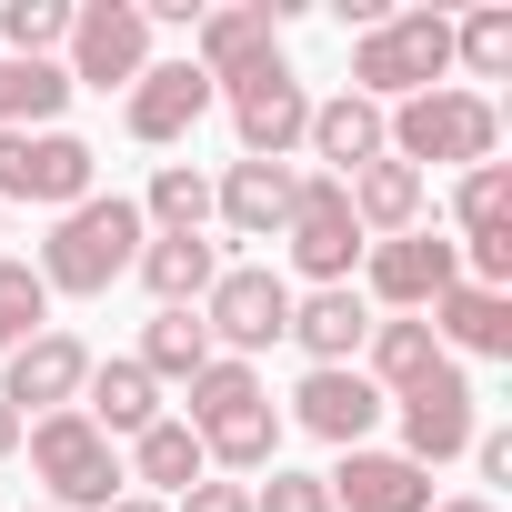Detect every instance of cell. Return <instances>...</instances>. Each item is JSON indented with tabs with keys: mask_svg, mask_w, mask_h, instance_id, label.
<instances>
[{
	"mask_svg": "<svg viewBox=\"0 0 512 512\" xmlns=\"http://www.w3.org/2000/svg\"><path fill=\"white\" fill-rule=\"evenodd\" d=\"M141 241H151L141 201H131V191H91V201H71V211L51 221V241H41V262H31V272H41L51 302H101L111 282H131Z\"/></svg>",
	"mask_w": 512,
	"mask_h": 512,
	"instance_id": "obj_1",
	"label": "cell"
},
{
	"mask_svg": "<svg viewBox=\"0 0 512 512\" xmlns=\"http://www.w3.org/2000/svg\"><path fill=\"white\" fill-rule=\"evenodd\" d=\"M382 141H392V161H412L422 181H432V171H482V161L502 151V111H492V91L442 81V91L392 101V111H382Z\"/></svg>",
	"mask_w": 512,
	"mask_h": 512,
	"instance_id": "obj_2",
	"label": "cell"
},
{
	"mask_svg": "<svg viewBox=\"0 0 512 512\" xmlns=\"http://www.w3.org/2000/svg\"><path fill=\"white\" fill-rule=\"evenodd\" d=\"M21 452H31V482H41V502L51 512H111L131 482H121V442H101L91 422H81V402L71 412H41L31 432H21Z\"/></svg>",
	"mask_w": 512,
	"mask_h": 512,
	"instance_id": "obj_3",
	"label": "cell"
},
{
	"mask_svg": "<svg viewBox=\"0 0 512 512\" xmlns=\"http://www.w3.org/2000/svg\"><path fill=\"white\" fill-rule=\"evenodd\" d=\"M452 81V11H392L382 31L352 41V91L362 101H412V91H442Z\"/></svg>",
	"mask_w": 512,
	"mask_h": 512,
	"instance_id": "obj_4",
	"label": "cell"
},
{
	"mask_svg": "<svg viewBox=\"0 0 512 512\" xmlns=\"http://www.w3.org/2000/svg\"><path fill=\"white\" fill-rule=\"evenodd\" d=\"M201 332H211L221 362H262L292 332V282L272 262H221V282L201 292Z\"/></svg>",
	"mask_w": 512,
	"mask_h": 512,
	"instance_id": "obj_5",
	"label": "cell"
},
{
	"mask_svg": "<svg viewBox=\"0 0 512 512\" xmlns=\"http://www.w3.org/2000/svg\"><path fill=\"white\" fill-rule=\"evenodd\" d=\"M101 191V151L81 141V131H0V211L11 201H31V211H71V201H91Z\"/></svg>",
	"mask_w": 512,
	"mask_h": 512,
	"instance_id": "obj_6",
	"label": "cell"
},
{
	"mask_svg": "<svg viewBox=\"0 0 512 512\" xmlns=\"http://www.w3.org/2000/svg\"><path fill=\"white\" fill-rule=\"evenodd\" d=\"M282 251H292V272L312 282V292H332V282H352L362 272V221H352V201H342V181L332 171H302L292 181V221H282Z\"/></svg>",
	"mask_w": 512,
	"mask_h": 512,
	"instance_id": "obj_7",
	"label": "cell"
},
{
	"mask_svg": "<svg viewBox=\"0 0 512 512\" xmlns=\"http://www.w3.org/2000/svg\"><path fill=\"white\" fill-rule=\"evenodd\" d=\"M71 91H131L151 71V21L141 0H71V41H61Z\"/></svg>",
	"mask_w": 512,
	"mask_h": 512,
	"instance_id": "obj_8",
	"label": "cell"
},
{
	"mask_svg": "<svg viewBox=\"0 0 512 512\" xmlns=\"http://www.w3.org/2000/svg\"><path fill=\"white\" fill-rule=\"evenodd\" d=\"M221 111H231V131H241V161H292L302 131H312V91H302V71H292L282 51H272L262 71L221 81Z\"/></svg>",
	"mask_w": 512,
	"mask_h": 512,
	"instance_id": "obj_9",
	"label": "cell"
},
{
	"mask_svg": "<svg viewBox=\"0 0 512 512\" xmlns=\"http://www.w3.org/2000/svg\"><path fill=\"white\" fill-rule=\"evenodd\" d=\"M452 282H462V251H452V231L422 221V231H392V241L362 251V282H352V292L382 302V312H432Z\"/></svg>",
	"mask_w": 512,
	"mask_h": 512,
	"instance_id": "obj_10",
	"label": "cell"
},
{
	"mask_svg": "<svg viewBox=\"0 0 512 512\" xmlns=\"http://www.w3.org/2000/svg\"><path fill=\"white\" fill-rule=\"evenodd\" d=\"M392 422H402V462H422V472L462 462V452H472V432H482L462 362H432V372H422L412 392H392Z\"/></svg>",
	"mask_w": 512,
	"mask_h": 512,
	"instance_id": "obj_11",
	"label": "cell"
},
{
	"mask_svg": "<svg viewBox=\"0 0 512 512\" xmlns=\"http://www.w3.org/2000/svg\"><path fill=\"white\" fill-rule=\"evenodd\" d=\"M292 11H302V0H231V11H201V21H191V51H181V61H191V71H201V81L221 91V81L262 71V61L282 51V21H292Z\"/></svg>",
	"mask_w": 512,
	"mask_h": 512,
	"instance_id": "obj_12",
	"label": "cell"
},
{
	"mask_svg": "<svg viewBox=\"0 0 512 512\" xmlns=\"http://www.w3.org/2000/svg\"><path fill=\"white\" fill-rule=\"evenodd\" d=\"M81 382H91V342L81 332H31L11 362H0V402H11L21 422H41V412H71L81 402Z\"/></svg>",
	"mask_w": 512,
	"mask_h": 512,
	"instance_id": "obj_13",
	"label": "cell"
},
{
	"mask_svg": "<svg viewBox=\"0 0 512 512\" xmlns=\"http://www.w3.org/2000/svg\"><path fill=\"white\" fill-rule=\"evenodd\" d=\"M211 101H221V91H211L191 61H151V71L121 91V131H131L141 151H171V141H191V131L211 121Z\"/></svg>",
	"mask_w": 512,
	"mask_h": 512,
	"instance_id": "obj_14",
	"label": "cell"
},
{
	"mask_svg": "<svg viewBox=\"0 0 512 512\" xmlns=\"http://www.w3.org/2000/svg\"><path fill=\"white\" fill-rule=\"evenodd\" d=\"M382 412H392V402H382V392H372L352 362H332V372H302V392H292V422H302L312 442H332V452H362Z\"/></svg>",
	"mask_w": 512,
	"mask_h": 512,
	"instance_id": "obj_15",
	"label": "cell"
},
{
	"mask_svg": "<svg viewBox=\"0 0 512 512\" xmlns=\"http://www.w3.org/2000/svg\"><path fill=\"white\" fill-rule=\"evenodd\" d=\"M322 492H332V512H432V472L402 462V452H382V442L342 452L322 472Z\"/></svg>",
	"mask_w": 512,
	"mask_h": 512,
	"instance_id": "obj_16",
	"label": "cell"
},
{
	"mask_svg": "<svg viewBox=\"0 0 512 512\" xmlns=\"http://www.w3.org/2000/svg\"><path fill=\"white\" fill-rule=\"evenodd\" d=\"M292 161H231L221 181H211V221L231 231V241H282V221H292Z\"/></svg>",
	"mask_w": 512,
	"mask_h": 512,
	"instance_id": "obj_17",
	"label": "cell"
},
{
	"mask_svg": "<svg viewBox=\"0 0 512 512\" xmlns=\"http://www.w3.org/2000/svg\"><path fill=\"white\" fill-rule=\"evenodd\" d=\"M131 282H141L161 312H201V292L221 282V241H211V231H151L141 262H131Z\"/></svg>",
	"mask_w": 512,
	"mask_h": 512,
	"instance_id": "obj_18",
	"label": "cell"
},
{
	"mask_svg": "<svg viewBox=\"0 0 512 512\" xmlns=\"http://www.w3.org/2000/svg\"><path fill=\"white\" fill-rule=\"evenodd\" d=\"M432 342H442V362L462 352V362H512V292H482V282H452L432 312Z\"/></svg>",
	"mask_w": 512,
	"mask_h": 512,
	"instance_id": "obj_19",
	"label": "cell"
},
{
	"mask_svg": "<svg viewBox=\"0 0 512 512\" xmlns=\"http://www.w3.org/2000/svg\"><path fill=\"white\" fill-rule=\"evenodd\" d=\"M282 342H302L312 372L362 362V342H372V302H362L352 282H332V292H292V332H282Z\"/></svg>",
	"mask_w": 512,
	"mask_h": 512,
	"instance_id": "obj_20",
	"label": "cell"
},
{
	"mask_svg": "<svg viewBox=\"0 0 512 512\" xmlns=\"http://www.w3.org/2000/svg\"><path fill=\"white\" fill-rule=\"evenodd\" d=\"M302 151L332 171V181H352L362 161H382L392 141H382V101H362V91H332V101H312V131H302Z\"/></svg>",
	"mask_w": 512,
	"mask_h": 512,
	"instance_id": "obj_21",
	"label": "cell"
},
{
	"mask_svg": "<svg viewBox=\"0 0 512 512\" xmlns=\"http://www.w3.org/2000/svg\"><path fill=\"white\" fill-rule=\"evenodd\" d=\"M342 201H352V221H362V241H392V231H422V201H432V181L412 171V161H362L352 181H342Z\"/></svg>",
	"mask_w": 512,
	"mask_h": 512,
	"instance_id": "obj_22",
	"label": "cell"
},
{
	"mask_svg": "<svg viewBox=\"0 0 512 512\" xmlns=\"http://www.w3.org/2000/svg\"><path fill=\"white\" fill-rule=\"evenodd\" d=\"M81 422L101 432V442H141L151 422H161V382L121 352V362H91V382H81Z\"/></svg>",
	"mask_w": 512,
	"mask_h": 512,
	"instance_id": "obj_23",
	"label": "cell"
},
{
	"mask_svg": "<svg viewBox=\"0 0 512 512\" xmlns=\"http://www.w3.org/2000/svg\"><path fill=\"white\" fill-rule=\"evenodd\" d=\"M121 482H141L151 502H181L191 482H211V462H201V432H191L181 412H161L141 442H121Z\"/></svg>",
	"mask_w": 512,
	"mask_h": 512,
	"instance_id": "obj_24",
	"label": "cell"
},
{
	"mask_svg": "<svg viewBox=\"0 0 512 512\" xmlns=\"http://www.w3.org/2000/svg\"><path fill=\"white\" fill-rule=\"evenodd\" d=\"M432 362H442L432 322H422V312H392V322H372V342H362V362H352V372H362V382H372V392L392 402V392H412V382H422Z\"/></svg>",
	"mask_w": 512,
	"mask_h": 512,
	"instance_id": "obj_25",
	"label": "cell"
},
{
	"mask_svg": "<svg viewBox=\"0 0 512 512\" xmlns=\"http://www.w3.org/2000/svg\"><path fill=\"white\" fill-rule=\"evenodd\" d=\"M201 462L231 472V482H262V472L282 462V412H272V392H262V402H241L231 422H211V432H201Z\"/></svg>",
	"mask_w": 512,
	"mask_h": 512,
	"instance_id": "obj_26",
	"label": "cell"
},
{
	"mask_svg": "<svg viewBox=\"0 0 512 512\" xmlns=\"http://www.w3.org/2000/svg\"><path fill=\"white\" fill-rule=\"evenodd\" d=\"M71 71L61 61H0V131H61Z\"/></svg>",
	"mask_w": 512,
	"mask_h": 512,
	"instance_id": "obj_27",
	"label": "cell"
},
{
	"mask_svg": "<svg viewBox=\"0 0 512 512\" xmlns=\"http://www.w3.org/2000/svg\"><path fill=\"white\" fill-rule=\"evenodd\" d=\"M131 362H141L151 382H191V372H201V362H221V352H211L201 312H151V322H141V352H131Z\"/></svg>",
	"mask_w": 512,
	"mask_h": 512,
	"instance_id": "obj_28",
	"label": "cell"
},
{
	"mask_svg": "<svg viewBox=\"0 0 512 512\" xmlns=\"http://www.w3.org/2000/svg\"><path fill=\"white\" fill-rule=\"evenodd\" d=\"M272 382H262V362H201L191 382H181V422L191 432H211V422H231L241 402H262Z\"/></svg>",
	"mask_w": 512,
	"mask_h": 512,
	"instance_id": "obj_29",
	"label": "cell"
},
{
	"mask_svg": "<svg viewBox=\"0 0 512 512\" xmlns=\"http://www.w3.org/2000/svg\"><path fill=\"white\" fill-rule=\"evenodd\" d=\"M452 71L462 81H512V11L502 0H482V11L452 21Z\"/></svg>",
	"mask_w": 512,
	"mask_h": 512,
	"instance_id": "obj_30",
	"label": "cell"
},
{
	"mask_svg": "<svg viewBox=\"0 0 512 512\" xmlns=\"http://www.w3.org/2000/svg\"><path fill=\"white\" fill-rule=\"evenodd\" d=\"M141 221H151V231H211V171L161 161L151 191H141Z\"/></svg>",
	"mask_w": 512,
	"mask_h": 512,
	"instance_id": "obj_31",
	"label": "cell"
},
{
	"mask_svg": "<svg viewBox=\"0 0 512 512\" xmlns=\"http://www.w3.org/2000/svg\"><path fill=\"white\" fill-rule=\"evenodd\" d=\"M71 0H0V61H61Z\"/></svg>",
	"mask_w": 512,
	"mask_h": 512,
	"instance_id": "obj_32",
	"label": "cell"
},
{
	"mask_svg": "<svg viewBox=\"0 0 512 512\" xmlns=\"http://www.w3.org/2000/svg\"><path fill=\"white\" fill-rule=\"evenodd\" d=\"M492 231H512V171L502 161L452 181V241H492Z\"/></svg>",
	"mask_w": 512,
	"mask_h": 512,
	"instance_id": "obj_33",
	"label": "cell"
},
{
	"mask_svg": "<svg viewBox=\"0 0 512 512\" xmlns=\"http://www.w3.org/2000/svg\"><path fill=\"white\" fill-rule=\"evenodd\" d=\"M31 332H51V292H41L31 262H11V251H0V362H11Z\"/></svg>",
	"mask_w": 512,
	"mask_h": 512,
	"instance_id": "obj_34",
	"label": "cell"
},
{
	"mask_svg": "<svg viewBox=\"0 0 512 512\" xmlns=\"http://www.w3.org/2000/svg\"><path fill=\"white\" fill-rule=\"evenodd\" d=\"M251 512H332V492H322V472H262V482H251Z\"/></svg>",
	"mask_w": 512,
	"mask_h": 512,
	"instance_id": "obj_35",
	"label": "cell"
},
{
	"mask_svg": "<svg viewBox=\"0 0 512 512\" xmlns=\"http://www.w3.org/2000/svg\"><path fill=\"white\" fill-rule=\"evenodd\" d=\"M472 472H482V482H512V432H502V422L472 432Z\"/></svg>",
	"mask_w": 512,
	"mask_h": 512,
	"instance_id": "obj_36",
	"label": "cell"
},
{
	"mask_svg": "<svg viewBox=\"0 0 512 512\" xmlns=\"http://www.w3.org/2000/svg\"><path fill=\"white\" fill-rule=\"evenodd\" d=\"M171 512H251V482H191Z\"/></svg>",
	"mask_w": 512,
	"mask_h": 512,
	"instance_id": "obj_37",
	"label": "cell"
},
{
	"mask_svg": "<svg viewBox=\"0 0 512 512\" xmlns=\"http://www.w3.org/2000/svg\"><path fill=\"white\" fill-rule=\"evenodd\" d=\"M21 432H31V422H21L11 402H0V462H11V452H21Z\"/></svg>",
	"mask_w": 512,
	"mask_h": 512,
	"instance_id": "obj_38",
	"label": "cell"
},
{
	"mask_svg": "<svg viewBox=\"0 0 512 512\" xmlns=\"http://www.w3.org/2000/svg\"><path fill=\"white\" fill-rule=\"evenodd\" d=\"M432 512H502L492 492H452V502H432Z\"/></svg>",
	"mask_w": 512,
	"mask_h": 512,
	"instance_id": "obj_39",
	"label": "cell"
},
{
	"mask_svg": "<svg viewBox=\"0 0 512 512\" xmlns=\"http://www.w3.org/2000/svg\"><path fill=\"white\" fill-rule=\"evenodd\" d=\"M111 512H171V502H151V492H121V502H111Z\"/></svg>",
	"mask_w": 512,
	"mask_h": 512,
	"instance_id": "obj_40",
	"label": "cell"
},
{
	"mask_svg": "<svg viewBox=\"0 0 512 512\" xmlns=\"http://www.w3.org/2000/svg\"><path fill=\"white\" fill-rule=\"evenodd\" d=\"M0 241H11V211H0Z\"/></svg>",
	"mask_w": 512,
	"mask_h": 512,
	"instance_id": "obj_41",
	"label": "cell"
},
{
	"mask_svg": "<svg viewBox=\"0 0 512 512\" xmlns=\"http://www.w3.org/2000/svg\"><path fill=\"white\" fill-rule=\"evenodd\" d=\"M21 512H51V502H21Z\"/></svg>",
	"mask_w": 512,
	"mask_h": 512,
	"instance_id": "obj_42",
	"label": "cell"
}]
</instances>
